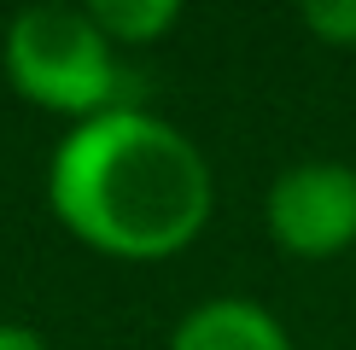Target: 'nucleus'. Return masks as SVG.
<instances>
[{"mask_svg": "<svg viewBox=\"0 0 356 350\" xmlns=\"http://www.w3.org/2000/svg\"><path fill=\"white\" fill-rule=\"evenodd\" d=\"M47 210L99 257L164 262L204 233L216 210V175L187 128L123 106L76 123L53 146Z\"/></svg>", "mask_w": 356, "mask_h": 350, "instance_id": "1", "label": "nucleus"}, {"mask_svg": "<svg viewBox=\"0 0 356 350\" xmlns=\"http://www.w3.org/2000/svg\"><path fill=\"white\" fill-rule=\"evenodd\" d=\"M0 70L18 99L53 117H106L129 106V70L88 6H29L0 35Z\"/></svg>", "mask_w": 356, "mask_h": 350, "instance_id": "2", "label": "nucleus"}, {"mask_svg": "<svg viewBox=\"0 0 356 350\" xmlns=\"http://www.w3.org/2000/svg\"><path fill=\"white\" fill-rule=\"evenodd\" d=\"M263 222L269 240L286 257L304 262H327L356 245V169L339 158H309L292 164L269 181L263 199Z\"/></svg>", "mask_w": 356, "mask_h": 350, "instance_id": "3", "label": "nucleus"}, {"mask_svg": "<svg viewBox=\"0 0 356 350\" xmlns=\"http://www.w3.org/2000/svg\"><path fill=\"white\" fill-rule=\"evenodd\" d=\"M170 350H292V339L257 298H204L170 333Z\"/></svg>", "mask_w": 356, "mask_h": 350, "instance_id": "4", "label": "nucleus"}, {"mask_svg": "<svg viewBox=\"0 0 356 350\" xmlns=\"http://www.w3.org/2000/svg\"><path fill=\"white\" fill-rule=\"evenodd\" d=\"M88 18L111 47H152L181 24V6L175 0H88Z\"/></svg>", "mask_w": 356, "mask_h": 350, "instance_id": "5", "label": "nucleus"}, {"mask_svg": "<svg viewBox=\"0 0 356 350\" xmlns=\"http://www.w3.org/2000/svg\"><path fill=\"white\" fill-rule=\"evenodd\" d=\"M298 24L327 47H356V0H309Z\"/></svg>", "mask_w": 356, "mask_h": 350, "instance_id": "6", "label": "nucleus"}, {"mask_svg": "<svg viewBox=\"0 0 356 350\" xmlns=\"http://www.w3.org/2000/svg\"><path fill=\"white\" fill-rule=\"evenodd\" d=\"M0 350H47V339L24 321H0Z\"/></svg>", "mask_w": 356, "mask_h": 350, "instance_id": "7", "label": "nucleus"}]
</instances>
